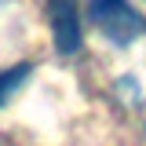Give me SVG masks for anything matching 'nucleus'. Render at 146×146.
Listing matches in <instances>:
<instances>
[{
    "mask_svg": "<svg viewBox=\"0 0 146 146\" xmlns=\"http://www.w3.org/2000/svg\"><path fill=\"white\" fill-rule=\"evenodd\" d=\"M29 73H33L29 62H18V66H11V70H0V106H7V99L26 84Z\"/></svg>",
    "mask_w": 146,
    "mask_h": 146,
    "instance_id": "obj_3",
    "label": "nucleus"
},
{
    "mask_svg": "<svg viewBox=\"0 0 146 146\" xmlns=\"http://www.w3.org/2000/svg\"><path fill=\"white\" fill-rule=\"evenodd\" d=\"M48 18H51V36L62 55H73L80 48V11L77 0H48Z\"/></svg>",
    "mask_w": 146,
    "mask_h": 146,
    "instance_id": "obj_2",
    "label": "nucleus"
},
{
    "mask_svg": "<svg viewBox=\"0 0 146 146\" xmlns=\"http://www.w3.org/2000/svg\"><path fill=\"white\" fill-rule=\"evenodd\" d=\"M88 15L99 26V33L106 36L110 44H117V48H128L131 40H139L146 33V18L128 0H91Z\"/></svg>",
    "mask_w": 146,
    "mask_h": 146,
    "instance_id": "obj_1",
    "label": "nucleus"
}]
</instances>
